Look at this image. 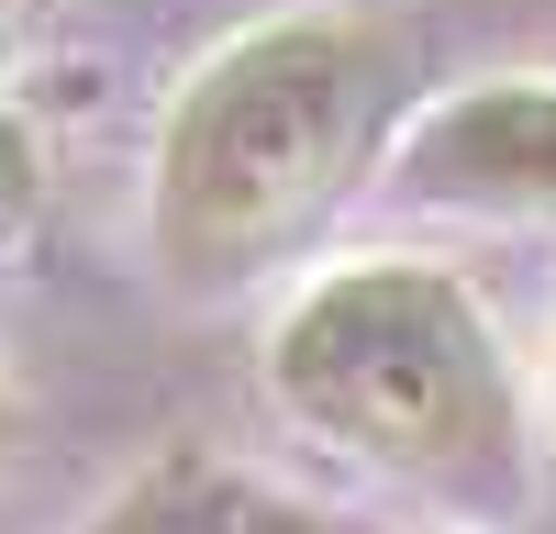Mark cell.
Segmentation results:
<instances>
[{
    "label": "cell",
    "mask_w": 556,
    "mask_h": 534,
    "mask_svg": "<svg viewBox=\"0 0 556 534\" xmlns=\"http://www.w3.org/2000/svg\"><path fill=\"white\" fill-rule=\"evenodd\" d=\"M424 112V23L390 0H312L223 34L178 78L146 167V245L178 290H245L312 256Z\"/></svg>",
    "instance_id": "1"
},
{
    "label": "cell",
    "mask_w": 556,
    "mask_h": 534,
    "mask_svg": "<svg viewBox=\"0 0 556 534\" xmlns=\"http://www.w3.org/2000/svg\"><path fill=\"white\" fill-rule=\"evenodd\" d=\"M267 400L312 445L456 523L523 512V390L479 290L434 256H345L267 323Z\"/></svg>",
    "instance_id": "2"
},
{
    "label": "cell",
    "mask_w": 556,
    "mask_h": 534,
    "mask_svg": "<svg viewBox=\"0 0 556 534\" xmlns=\"http://www.w3.org/2000/svg\"><path fill=\"white\" fill-rule=\"evenodd\" d=\"M390 190L468 223H556V67L434 89L390 156Z\"/></svg>",
    "instance_id": "3"
},
{
    "label": "cell",
    "mask_w": 556,
    "mask_h": 534,
    "mask_svg": "<svg viewBox=\"0 0 556 534\" xmlns=\"http://www.w3.org/2000/svg\"><path fill=\"white\" fill-rule=\"evenodd\" d=\"M78 534H345V523H323L312 501L267 490L256 468H223V457H156V468H134Z\"/></svg>",
    "instance_id": "4"
},
{
    "label": "cell",
    "mask_w": 556,
    "mask_h": 534,
    "mask_svg": "<svg viewBox=\"0 0 556 534\" xmlns=\"http://www.w3.org/2000/svg\"><path fill=\"white\" fill-rule=\"evenodd\" d=\"M34 212H45V134L0 101V245H23Z\"/></svg>",
    "instance_id": "5"
},
{
    "label": "cell",
    "mask_w": 556,
    "mask_h": 534,
    "mask_svg": "<svg viewBox=\"0 0 556 534\" xmlns=\"http://www.w3.org/2000/svg\"><path fill=\"white\" fill-rule=\"evenodd\" d=\"M56 0H0V34H23V23H45Z\"/></svg>",
    "instance_id": "6"
},
{
    "label": "cell",
    "mask_w": 556,
    "mask_h": 534,
    "mask_svg": "<svg viewBox=\"0 0 556 534\" xmlns=\"http://www.w3.org/2000/svg\"><path fill=\"white\" fill-rule=\"evenodd\" d=\"M0 457H12V400H0Z\"/></svg>",
    "instance_id": "7"
}]
</instances>
